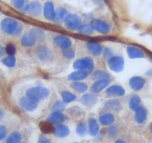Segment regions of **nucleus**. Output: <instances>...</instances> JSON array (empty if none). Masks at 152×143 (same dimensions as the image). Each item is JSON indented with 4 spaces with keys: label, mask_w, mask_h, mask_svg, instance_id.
<instances>
[{
    "label": "nucleus",
    "mask_w": 152,
    "mask_h": 143,
    "mask_svg": "<svg viewBox=\"0 0 152 143\" xmlns=\"http://www.w3.org/2000/svg\"><path fill=\"white\" fill-rule=\"evenodd\" d=\"M67 15H68L67 10L64 8H60L58 11H56V20H59V21H63V20L64 21Z\"/></svg>",
    "instance_id": "34"
},
{
    "label": "nucleus",
    "mask_w": 152,
    "mask_h": 143,
    "mask_svg": "<svg viewBox=\"0 0 152 143\" xmlns=\"http://www.w3.org/2000/svg\"><path fill=\"white\" fill-rule=\"evenodd\" d=\"M104 106L106 108L114 110V111H119L122 109V104H121L120 101L116 99H110V100L106 101L104 103Z\"/></svg>",
    "instance_id": "24"
},
{
    "label": "nucleus",
    "mask_w": 152,
    "mask_h": 143,
    "mask_svg": "<svg viewBox=\"0 0 152 143\" xmlns=\"http://www.w3.org/2000/svg\"><path fill=\"white\" fill-rule=\"evenodd\" d=\"M2 31L7 34L17 36L23 30V25L12 18H5L1 23Z\"/></svg>",
    "instance_id": "1"
},
{
    "label": "nucleus",
    "mask_w": 152,
    "mask_h": 143,
    "mask_svg": "<svg viewBox=\"0 0 152 143\" xmlns=\"http://www.w3.org/2000/svg\"><path fill=\"white\" fill-rule=\"evenodd\" d=\"M2 63L6 66L12 68V67L15 66L16 65V58H14V56H8L2 60Z\"/></svg>",
    "instance_id": "36"
},
{
    "label": "nucleus",
    "mask_w": 152,
    "mask_h": 143,
    "mask_svg": "<svg viewBox=\"0 0 152 143\" xmlns=\"http://www.w3.org/2000/svg\"><path fill=\"white\" fill-rule=\"evenodd\" d=\"M115 143H126V142H125L124 140L120 139H119L116 140V141L115 142Z\"/></svg>",
    "instance_id": "46"
},
{
    "label": "nucleus",
    "mask_w": 152,
    "mask_h": 143,
    "mask_svg": "<svg viewBox=\"0 0 152 143\" xmlns=\"http://www.w3.org/2000/svg\"><path fill=\"white\" fill-rule=\"evenodd\" d=\"M70 130L67 125H64V124H59L57 125L54 128L53 134L55 136L58 138H64L69 135Z\"/></svg>",
    "instance_id": "11"
},
{
    "label": "nucleus",
    "mask_w": 152,
    "mask_h": 143,
    "mask_svg": "<svg viewBox=\"0 0 152 143\" xmlns=\"http://www.w3.org/2000/svg\"><path fill=\"white\" fill-rule=\"evenodd\" d=\"M12 4L17 9H22L25 7V2L26 0H11Z\"/></svg>",
    "instance_id": "41"
},
{
    "label": "nucleus",
    "mask_w": 152,
    "mask_h": 143,
    "mask_svg": "<svg viewBox=\"0 0 152 143\" xmlns=\"http://www.w3.org/2000/svg\"><path fill=\"white\" fill-rule=\"evenodd\" d=\"M88 130H87V127L86 125V124L84 123H79L77 125V128H76V132L81 136H84V135H86V134L87 133Z\"/></svg>",
    "instance_id": "35"
},
{
    "label": "nucleus",
    "mask_w": 152,
    "mask_h": 143,
    "mask_svg": "<svg viewBox=\"0 0 152 143\" xmlns=\"http://www.w3.org/2000/svg\"><path fill=\"white\" fill-rule=\"evenodd\" d=\"M149 129H150V132L152 134V122L150 124V126H149Z\"/></svg>",
    "instance_id": "48"
},
{
    "label": "nucleus",
    "mask_w": 152,
    "mask_h": 143,
    "mask_svg": "<svg viewBox=\"0 0 152 143\" xmlns=\"http://www.w3.org/2000/svg\"><path fill=\"white\" fill-rule=\"evenodd\" d=\"M99 122L103 126H108L111 125L115 122V117L112 113H104V114L100 116L99 119Z\"/></svg>",
    "instance_id": "23"
},
{
    "label": "nucleus",
    "mask_w": 152,
    "mask_h": 143,
    "mask_svg": "<svg viewBox=\"0 0 152 143\" xmlns=\"http://www.w3.org/2000/svg\"><path fill=\"white\" fill-rule=\"evenodd\" d=\"M127 53H128L129 58H131V59L143 58L145 56V53L141 49H138L137 47H134V46H128L127 48Z\"/></svg>",
    "instance_id": "19"
},
{
    "label": "nucleus",
    "mask_w": 152,
    "mask_h": 143,
    "mask_svg": "<svg viewBox=\"0 0 152 143\" xmlns=\"http://www.w3.org/2000/svg\"><path fill=\"white\" fill-rule=\"evenodd\" d=\"M78 31L81 34L90 35L94 33V29L91 24H84L78 29Z\"/></svg>",
    "instance_id": "32"
},
{
    "label": "nucleus",
    "mask_w": 152,
    "mask_h": 143,
    "mask_svg": "<svg viewBox=\"0 0 152 143\" xmlns=\"http://www.w3.org/2000/svg\"><path fill=\"white\" fill-rule=\"evenodd\" d=\"M65 109V103L64 101L58 100L55 103L52 107L53 112H61Z\"/></svg>",
    "instance_id": "37"
},
{
    "label": "nucleus",
    "mask_w": 152,
    "mask_h": 143,
    "mask_svg": "<svg viewBox=\"0 0 152 143\" xmlns=\"http://www.w3.org/2000/svg\"><path fill=\"white\" fill-rule=\"evenodd\" d=\"M63 55H64V58H66V59L71 60L75 58V51L73 50V49L69 48V49H65V50L63 51Z\"/></svg>",
    "instance_id": "39"
},
{
    "label": "nucleus",
    "mask_w": 152,
    "mask_h": 143,
    "mask_svg": "<svg viewBox=\"0 0 152 143\" xmlns=\"http://www.w3.org/2000/svg\"><path fill=\"white\" fill-rule=\"evenodd\" d=\"M45 18L49 21H55L56 20V11L55 9L54 4L52 2H47L45 3L43 8Z\"/></svg>",
    "instance_id": "9"
},
{
    "label": "nucleus",
    "mask_w": 152,
    "mask_h": 143,
    "mask_svg": "<svg viewBox=\"0 0 152 143\" xmlns=\"http://www.w3.org/2000/svg\"><path fill=\"white\" fill-rule=\"evenodd\" d=\"M113 57V52L109 48H105L104 49V58H106V59L109 60L110 58Z\"/></svg>",
    "instance_id": "43"
},
{
    "label": "nucleus",
    "mask_w": 152,
    "mask_h": 143,
    "mask_svg": "<svg viewBox=\"0 0 152 143\" xmlns=\"http://www.w3.org/2000/svg\"><path fill=\"white\" fill-rule=\"evenodd\" d=\"M64 25L70 31L78 30L82 26V19L78 14H68L64 20Z\"/></svg>",
    "instance_id": "4"
},
{
    "label": "nucleus",
    "mask_w": 152,
    "mask_h": 143,
    "mask_svg": "<svg viewBox=\"0 0 152 143\" xmlns=\"http://www.w3.org/2000/svg\"><path fill=\"white\" fill-rule=\"evenodd\" d=\"M75 143H79V142H75Z\"/></svg>",
    "instance_id": "50"
},
{
    "label": "nucleus",
    "mask_w": 152,
    "mask_h": 143,
    "mask_svg": "<svg viewBox=\"0 0 152 143\" xmlns=\"http://www.w3.org/2000/svg\"><path fill=\"white\" fill-rule=\"evenodd\" d=\"M37 143H52V142L50 141V139H49L46 136L40 135V137H39V139H38Z\"/></svg>",
    "instance_id": "44"
},
{
    "label": "nucleus",
    "mask_w": 152,
    "mask_h": 143,
    "mask_svg": "<svg viewBox=\"0 0 152 143\" xmlns=\"http://www.w3.org/2000/svg\"><path fill=\"white\" fill-rule=\"evenodd\" d=\"M37 40L33 35L29 32L26 34L23 35L21 39V43L25 47H31L36 44Z\"/></svg>",
    "instance_id": "21"
},
{
    "label": "nucleus",
    "mask_w": 152,
    "mask_h": 143,
    "mask_svg": "<svg viewBox=\"0 0 152 143\" xmlns=\"http://www.w3.org/2000/svg\"><path fill=\"white\" fill-rule=\"evenodd\" d=\"M49 96V90L46 87H40V86L31 87L26 92V96L37 101L45 99Z\"/></svg>",
    "instance_id": "2"
},
{
    "label": "nucleus",
    "mask_w": 152,
    "mask_h": 143,
    "mask_svg": "<svg viewBox=\"0 0 152 143\" xmlns=\"http://www.w3.org/2000/svg\"><path fill=\"white\" fill-rule=\"evenodd\" d=\"M36 54L39 60L41 61H48L52 58V52H50L48 47L44 46H39L36 50Z\"/></svg>",
    "instance_id": "14"
},
{
    "label": "nucleus",
    "mask_w": 152,
    "mask_h": 143,
    "mask_svg": "<svg viewBox=\"0 0 152 143\" xmlns=\"http://www.w3.org/2000/svg\"><path fill=\"white\" fill-rule=\"evenodd\" d=\"M3 115H4L3 110H2V109H0V120L2 119V117H3Z\"/></svg>",
    "instance_id": "47"
},
{
    "label": "nucleus",
    "mask_w": 152,
    "mask_h": 143,
    "mask_svg": "<svg viewBox=\"0 0 152 143\" xmlns=\"http://www.w3.org/2000/svg\"><path fill=\"white\" fill-rule=\"evenodd\" d=\"M135 121L138 124H142L146 121L148 117V111L143 106H140L135 110Z\"/></svg>",
    "instance_id": "16"
},
{
    "label": "nucleus",
    "mask_w": 152,
    "mask_h": 143,
    "mask_svg": "<svg viewBox=\"0 0 152 143\" xmlns=\"http://www.w3.org/2000/svg\"><path fill=\"white\" fill-rule=\"evenodd\" d=\"M86 46H87V50L92 55H96V56L100 55L102 53V52H103V48H102V45L100 43H96V42H90V43H87Z\"/></svg>",
    "instance_id": "17"
},
{
    "label": "nucleus",
    "mask_w": 152,
    "mask_h": 143,
    "mask_svg": "<svg viewBox=\"0 0 152 143\" xmlns=\"http://www.w3.org/2000/svg\"><path fill=\"white\" fill-rule=\"evenodd\" d=\"M88 132L92 136H96L99 132V125L97 121L93 118L89 119L88 121Z\"/></svg>",
    "instance_id": "22"
},
{
    "label": "nucleus",
    "mask_w": 152,
    "mask_h": 143,
    "mask_svg": "<svg viewBox=\"0 0 152 143\" xmlns=\"http://www.w3.org/2000/svg\"><path fill=\"white\" fill-rule=\"evenodd\" d=\"M107 133L110 136L112 137V138L116 137V136L118 135V133H119V128L116 125H111L108 128Z\"/></svg>",
    "instance_id": "38"
},
{
    "label": "nucleus",
    "mask_w": 152,
    "mask_h": 143,
    "mask_svg": "<svg viewBox=\"0 0 152 143\" xmlns=\"http://www.w3.org/2000/svg\"><path fill=\"white\" fill-rule=\"evenodd\" d=\"M7 136V128L5 125H0V141L6 137Z\"/></svg>",
    "instance_id": "42"
},
{
    "label": "nucleus",
    "mask_w": 152,
    "mask_h": 143,
    "mask_svg": "<svg viewBox=\"0 0 152 143\" xmlns=\"http://www.w3.org/2000/svg\"><path fill=\"white\" fill-rule=\"evenodd\" d=\"M91 25L94 30L103 34H107L110 31L109 24L100 19H93L91 21Z\"/></svg>",
    "instance_id": "6"
},
{
    "label": "nucleus",
    "mask_w": 152,
    "mask_h": 143,
    "mask_svg": "<svg viewBox=\"0 0 152 143\" xmlns=\"http://www.w3.org/2000/svg\"><path fill=\"white\" fill-rule=\"evenodd\" d=\"M22 138V134L19 131H14L7 138L5 143H20Z\"/></svg>",
    "instance_id": "28"
},
{
    "label": "nucleus",
    "mask_w": 152,
    "mask_h": 143,
    "mask_svg": "<svg viewBox=\"0 0 152 143\" xmlns=\"http://www.w3.org/2000/svg\"><path fill=\"white\" fill-rule=\"evenodd\" d=\"M92 79L96 80V81L102 79H110V75L106 72L97 70V71H95L92 75Z\"/></svg>",
    "instance_id": "30"
},
{
    "label": "nucleus",
    "mask_w": 152,
    "mask_h": 143,
    "mask_svg": "<svg viewBox=\"0 0 152 143\" xmlns=\"http://www.w3.org/2000/svg\"><path fill=\"white\" fill-rule=\"evenodd\" d=\"M110 83V79H102L96 81V82L93 83L92 84L91 87H90V90L93 93L96 94V93H99L102 92L104 89L108 87V85Z\"/></svg>",
    "instance_id": "12"
},
{
    "label": "nucleus",
    "mask_w": 152,
    "mask_h": 143,
    "mask_svg": "<svg viewBox=\"0 0 152 143\" xmlns=\"http://www.w3.org/2000/svg\"><path fill=\"white\" fill-rule=\"evenodd\" d=\"M71 87L79 93H84L88 90V86L84 82L75 81L71 84Z\"/></svg>",
    "instance_id": "27"
},
{
    "label": "nucleus",
    "mask_w": 152,
    "mask_h": 143,
    "mask_svg": "<svg viewBox=\"0 0 152 143\" xmlns=\"http://www.w3.org/2000/svg\"><path fill=\"white\" fill-rule=\"evenodd\" d=\"M24 11L33 17H39L42 14L43 7L38 2H31L25 7Z\"/></svg>",
    "instance_id": "8"
},
{
    "label": "nucleus",
    "mask_w": 152,
    "mask_h": 143,
    "mask_svg": "<svg viewBox=\"0 0 152 143\" xmlns=\"http://www.w3.org/2000/svg\"><path fill=\"white\" fill-rule=\"evenodd\" d=\"M129 84L134 91H140L144 87L145 80L140 76H134L130 79Z\"/></svg>",
    "instance_id": "13"
},
{
    "label": "nucleus",
    "mask_w": 152,
    "mask_h": 143,
    "mask_svg": "<svg viewBox=\"0 0 152 143\" xmlns=\"http://www.w3.org/2000/svg\"><path fill=\"white\" fill-rule=\"evenodd\" d=\"M30 33L35 37L36 40H40V41H44L45 39H46L45 33L40 28H32L31 30Z\"/></svg>",
    "instance_id": "31"
},
{
    "label": "nucleus",
    "mask_w": 152,
    "mask_h": 143,
    "mask_svg": "<svg viewBox=\"0 0 152 143\" xmlns=\"http://www.w3.org/2000/svg\"><path fill=\"white\" fill-rule=\"evenodd\" d=\"M20 143H26V142H20Z\"/></svg>",
    "instance_id": "49"
},
{
    "label": "nucleus",
    "mask_w": 152,
    "mask_h": 143,
    "mask_svg": "<svg viewBox=\"0 0 152 143\" xmlns=\"http://www.w3.org/2000/svg\"><path fill=\"white\" fill-rule=\"evenodd\" d=\"M5 48L2 46V45H0V57L3 56L5 55Z\"/></svg>",
    "instance_id": "45"
},
{
    "label": "nucleus",
    "mask_w": 152,
    "mask_h": 143,
    "mask_svg": "<svg viewBox=\"0 0 152 143\" xmlns=\"http://www.w3.org/2000/svg\"><path fill=\"white\" fill-rule=\"evenodd\" d=\"M65 116L61 112H53L48 118V122L52 125H59L65 121Z\"/></svg>",
    "instance_id": "18"
},
{
    "label": "nucleus",
    "mask_w": 152,
    "mask_h": 143,
    "mask_svg": "<svg viewBox=\"0 0 152 143\" xmlns=\"http://www.w3.org/2000/svg\"><path fill=\"white\" fill-rule=\"evenodd\" d=\"M140 104H141V98L140 96L137 95H134L129 101V107L131 110L135 111L140 106Z\"/></svg>",
    "instance_id": "29"
},
{
    "label": "nucleus",
    "mask_w": 152,
    "mask_h": 143,
    "mask_svg": "<svg viewBox=\"0 0 152 143\" xmlns=\"http://www.w3.org/2000/svg\"><path fill=\"white\" fill-rule=\"evenodd\" d=\"M20 105L26 111H33L36 110L38 106V101L28 97L23 96L20 100Z\"/></svg>",
    "instance_id": "7"
},
{
    "label": "nucleus",
    "mask_w": 152,
    "mask_h": 143,
    "mask_svg": "<svg viewBox=\"0 0 152 143\" xmlns=\"http://www.w3.org/2000/svg\"><path fill=\"white\" fill-rule=\"evenodd\" d=\"M5 52L9 56H14L16 53V47L13 43H8L5 47Z\"/></svg>",
    "instance_id": "40"
},
{
    "label": "nucleus",
    "mask_w": 152,
    "mask_h": 143,
    "mask_svg": "<svg viewBox=\"0 0 152 143\" xmlns=\"http://www.w3.org/2000/svg\"><path fill=\"white\" fill-rule=\"evenodd\" d=\"M125 93V90L123 87L121 86L113 85L108 87L106 90V94L108 96L111 97H120V96H124Z\"/></svg>",
    "instance_id": "15"
},
{
    "label": "nucleus",
    "mask_w": 152,
    "mask_h": 143,
    "mask_svg": "<svg viewBox=\"0 0 152 143\" xmlns=\"http://www.w3.org/2000/svg\"><path fill=\"white\" fill-rule=\"evenodd\" d=\"M39 128H40V131H42V133L44 134H50L52 133H53L54 131V128L52 123L47 122H41L39 124Z\"/></svg>",
    "instance_id": "26"
},
{
    "label": "nucleus",
    "mask_w": 152,
    "mask_h": 143,
    "mask_svg": "<svg viewBox=\"0 0 152 143\" xmlns=\"http://www.w3.org/2000/svg\"><path fill=\"white\" fill-rule=\"evenodd\" d=\"M89 73L84 70H77L69 75V80L73 81H79L84 80L88 76Z\"/></svg>",
    "instance_id": "20"
},
{
    "label": "nucleus",
    "mask_w": 152,
    "mask_h": 143,
    "mask_svg": "<svg viewBox=\"0 0 152 143\" xmlns=\"http://www.w3.org/2000/svg\"><path fill=\"white\" fill-rule=\"evenodd\" d=\"M62 98H63V101H64V103L67 104V103H70V102L75 100L76 96L69 91H64L62 93Z\"/></svg>",
    "instance_id": "33"
},
{
    "label": "nucleus",
    "mask_w": 152,
    "mask_h": 143,
    "mask_svg": "<svg viewBox=\"0 0 152 143\" xmlns=\"http://www.w3.org/2000/svg\"><path fill=\"white\" fill-rule=\"evenodd\" d=\"M73 67L77 70H84L87 71L88 73H92L94 69V62L93 58L87 57L75 61Z\"/></svg>",
    "instance_id": "3"
},
{
    "label": "nucleus",
    "mask_w": 152,
    "mask_h": 143,
    "mask_svg": "<svg viewBox=\"0 0 152 143\" xmlns=\"http://www.w3.org/2000/svg\"><path fill=\"white\" fill-rule=\"evenodd\" d=\"M54 42L57 46L62 49L63 50L69 49L72 46L71 39L64 35H57L54 38Z\"/></svg>",
    "instance_id": "10"
},
{
    "label": "nucleus",
    "mask_w": 152,
    "mask_h": 143,
    "mask_svg": "<svg viewBox=\"0 0 152 143\" xmlns=\"http://www.w3.org/2000/svg\"><path fill=\"white\" fill-rule=\"evenodd\" d=\"M98 101V98L94 94H84L81 97V101L85 106H92L94 104H96Z\"/></svg>",
    "instance_id": "25"
},
{
    "label": "nucleus",
    "mask_w": 152,
    "mask_h": 143,
    "mask_svg": "<svg viewBox=\"0 0 152 143\" xmlns=\"http://www.w3.org/2000/svg\"><path fill=\"white\" fill-rule=\"evenodd\" d=\"M108 66L110 70L119 72L123 70L125 66V59L121 56H113L108 60Z\"/></svg>",
    "instance_id": "5"
}]
</instances>
